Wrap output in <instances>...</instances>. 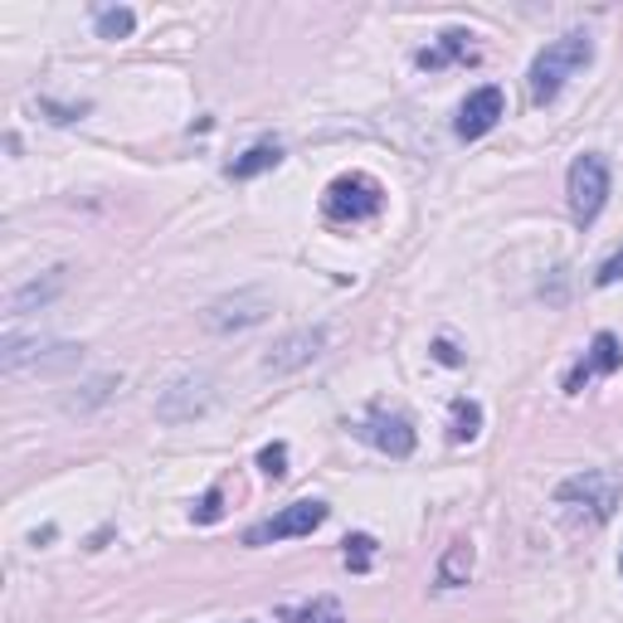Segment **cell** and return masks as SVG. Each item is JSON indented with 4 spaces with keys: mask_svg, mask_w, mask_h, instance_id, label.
<instances>
[{
    "mask_svg": "<svg viewBox=\"0 0 623 623\" xmlns=\"http://www.w3.org/2000/svg\"><path fill=\"white\" fill-rule=\"evenodd\" d=\"M589 59H595V44H589V35H580V29L550 39V44L531 59V74H526L531 103H556V93L565 88V78H575Z\"/></svg>",
    "mask_w": 623,
    "mask_h": 623,
    "instance_id": "1",
    "label": "cell"
},
{
    "mask_svg": "<svg viewBox=\"0 0 623 623\" xmlns=\"http://www.w3.org/2000/svg\"><path fill=\"white\" fill-rule=\"evenodd\" d=\"M380 205H385V186H380L376 176H366V170L336 176L327 186V195H321V209H327V219H336V225H360V219L380 215Z\"/></svg>",
    "mask_w": 623,
    "mask_h": 623,
    "instance_id": "2",
    "label": "cell"
},
{
    "mask_svg": "<svg viewBox=\"0 0 623 623\" xmlns=\"http://www.w3.org/2000/svg\"><path fill=\"white\" fill-rule=\"evenodd\" d=\"M565 195H570V215H575V225H595L599 209H605L609 200V161L585 152L570 161V180H565Z\"/></svg>",
    "mask_w": 623,
    "mask_h": 623,
    "instance_id": "3",
    "label": "cell"
},
{
    "mask_svg": "<svg viewBox=\"0 0 623 623\" xmlns=\"http://www.w3.org/2000/svg\"><path fill=\"white\" fill-rule=\"evenodd\" d=\"M619 497H623V482L614 478V472H599V468L575 472V478H565V482L556 487V501H560V507L589 511V521H609V517H614Z\"/></svg>",
    "mask_w": 623,
    "mask_h": 623,
    "instance_id": "4",
    "label": "cell"
},
{
    "mask_svg": "<svg viewBox=\"0 0 623 623\" xmlns=\"http://www.w3.org/2000/svg\"><path fill=\"white\" fill-rule=\"evenodd\" d=\"M209 405H215V380H209L205 370H186V376H176L156 395V419H166V424H190V419L205 415Z\"/></svg>",
    "mask_w": 623,
    "mask_h": 623,
    "instance_id": "5",
    "label": "cell"
},
{
    "mask_svg": "<svg viewBox=\"0 0 623 623\" xmlns=\"http://www.w3.org/2000/svg\"><path fill=\"white\" fill-rule=\"evenodd\" d=\"M331 517L327 501H293V507L274 511L268 521L244 531V546H274V541H293V536H312L321 521Z\"/></svg>",
    "mask_w": 623,
    "mask_h": 623,
    "instance_id": "6",
    "label": "cell"
},
{
    "mask_svg": "<svg viewBox=\"0 0 623 623\" xmlns=\"http://www.w3.org/2000/svg\"><path fill=\"white\" fill-rule=\"evenodd\" d=\"M321 351H327V327H297L264 356V370L268 376H293V370L312 366Z\"/></svg>",
    "mask_w": 623,
    "mask_h": 623,
    "instance_id": "7",
    "label": "cell"
},
{
    "mask_svg": "<svg viewBox=\"0 0 623 623\" xmlns=\"http://www.w3.org/2000/svg\"><path fill=\"white\" fill-rule=\"evenodd\" d=\"M501 117H507V98H501V88L497 84H482V88H472V93L463 98L454 132L463 137V142H478V137H487Z\"/></svg>",
    "mask_w": 623,
    "mask_h": 623,
    "instance_id": "8",
    "label": "cell"
},
{
    "mask_svg": "<svg viewBox=\"0 0 623 623\" xmlns=\"http://www.w3.org/2000/svg\"><path fill=\"white\" fill-rule=\"evenodd\" d=\"M268 312H274L268 293H258V288H244V293H234V297H219V303H209L205 327H209V331H244V327H258Z\"/></svg>",
    "mask_w": 623,
    "mask_h": 623,
    "instance_id": "9",
    "label": "cell"
},
{
    "mask_svg": "<svg viewBox=\"0 0 623 623\" xmlns=\"http://www.w3.org/2000/svg\"><path fill=\"white\" fill-rule=\"evenodd\" d=\"M360 438L376 444L380 454H390V458L415 454V424H409L405 415H390V409H370L366 424H360Z\"/></svg>",
    "mask_w": 623,
    "mask_h": 623,
    "instance_id": "10",
    "label": "cell"
},
{
    "mask_svg": "<svg viewBox=\"0 0 623 623\" xmlns=\"http://www.w3.org/2000/svg\"><path fill=\"white\" fill-rule=\"evenodd\" d=\"M619 366H623V346H619V336H614V331H599L595 346L585 351V360H580V366L565 376V390H570V395H580V390H585L595 376H614Z\"/></svg>",
    "mask_w": 623,
    "mask_h": 623,
    "instance_id": "11",
    "label": "cell"
},
{
    "mask_svg": "<svg viewBox=\"0 0 623 623\" xmlns=\"http://www.w3.org/2000/svg\"><path fill=\"white\" fill-rule=\"evenodd\" d=\"M64 283H68V274H64V268H54V274H44V278H29L25 288H15V293H10L5 312H10V317H25V312L49 307L59 293H64Z\"/></svg>",
    "mask_w": 623,
    "mask_h": 623,
    "instance_id": "12",
    "label": "cell"
},
{
    "mask_svg": "<svg viewBox=\"0 0 623 623\" xmlns=\"http://www.w3.org/2000/svg\"><path fill=\"white\" fill-rule=\"evenodd\" d=\"M458 59H472V35L468 29H444L434 49H419L415 64L434 74V68H448V64H458Z\"/></svg>",
    "mask_w": 623,
    "mask_h": 623,
    "instance_id": "13",
    "label": "cell"
},
{
    "mask_svg": "<svg viewBox=\"0 0 623 623\" xmlns=\"http://www.w3.org/2000/svg\"><path fill=\"white\" fill-rule=\"evenodd\" d=\"M278 161H283V147H278V142H258V147H249L244 156L229 161V180H254V176H264V170H274Z\"/></svg>",
    "mask_w": 623,
    "mask_h": 623,
    "instance_id": "14",
    "label": "cell"
},
{
    "mask_svg": "<svg viewBox=\"0 0 623 623\" xmlns=\"http://www.w3.org/2000/svg\"><path fill=\"white\" fill-rule=\"evenodd\" d=\"M472 560H478V556H472V546H468V541H454V546L444 550V560H438V570H434V575H438V585H444V589L468 585V575H472Z\"/></svg>",
    "mask_w": 623,
    "mask_h": 623,
    "instance_id": "15",
    "label": "cell"
},
{
    "mask_svg": "<svg viewBox=\"0 0 623 623\" xmlns=\"http://www.w3.org/2000/svg\"><path fill=\"white\" fill-rule=\"evenodd\" d=\"M478 434H482V405L478 399H454V409H448V438L454 444H472Z\"/></svg>",
    "mask_w": 623,
    "mask_h": 623,
    "instance_id": "16",
    "label": "cell"
},
{
    "mask_svg": "<svg viewBox=\"0 0 623 623\" xmlns=\"http://www.w3.org/2000/svg\"><path fill=\"white\" fill-rule=\"evenodd\" d=\"M93 25H98V35L103 39H127L137 29V15L127 5H107V10H98L93 15Z\"/></svg>",
    "mask_w": 623,
    "mask_h": 623,
    "instance_id": "17",
    "label": "cell"
},
{
    "mask_svg": "<svg viewBox=\"0 0 623 623\" xmlns=\"http://www.w3.org/2000/svg\"><path fill=\"white\" fill-rule=\"evenodd\" d=\"M293 623H346V614H341L336 599H312L293 614Z\"/></svg>",
    "mask_w": 623,
    "mask_h": 623,
    "instance_id": "18",
    "label": "cell"
},
{
    "mask_svg": "<svg viewBox=\"0 0 623 623\" xmlns=\"http://www.w3.org/2000/svg\"><path fill=\"white\" fill-rule=\"evenodd\" d=\"M370 560H376V541L370 536H346V565L356 570V575L360 570H370Z\"/></svg>",
    "mask_w": 623,
    "mask_h": 623,
    "instance_id": "19",
    "label": "cell"
},
{
    "mask_svg": "<svg viewBox=\"0 0 623 623\" xmlns=\"http://www.w3.org/2000/svg\"><path fill=\"white\" fill-rule=\"evenodd\" d=\"M258 468H264V478H283L288 472V444H268L264 454H258Z\"/></svg>",
    "mask_w": 623,
    "mask_h": 623,
    "instance_id": "20",
    "label": "cell"
},
{
    "mask_svg": "<svg viewBox=\"0 0 623 623\" xmlns=\"http://www.w3.org/2000/svg\"><path fill=\"white\" fill-rule=\"evenodd\" d=\"M219 511H225L219 507V487H209L205 497H200V507H195V521L200 526H209V521H219Z\"/></svg>",
    "mask_w": 623,
    "mask_h": 623,
    "instance_id": "21",
    "label": "cell"
},
{
    "mask_svg": "<svg viewBox=\"0 0 623 623\" xmlns=\"http://www.w3.org/2000/svg\"><path fill=\"white\" fill-rule=\"evenodd\" d=\"M619 278H623V249H619V254H614V258H609V264H605V268H599V274H595V283H599V288H614V283H619Z\"/></svg>",
    "mask_w": 623,
    "mask_h": 623,
    "instance_id": "22",
    "label": "cell"
},
{
    "mask_svg": "<svg viewBox=\"0 0 623 623\" xmlns=\"http://www.w3.org/2000/svg\"><path fill=\"white\" fill-rule=\"evenodd\" d=\"M434 356L444 360V366H458V360H463V356L454 351V341H434Z\"/></svg>",
    "mask_w": 623,
    "mask_h": 623,
    "instance_id": "23",
    "label": "cell"
}]
</instances>
